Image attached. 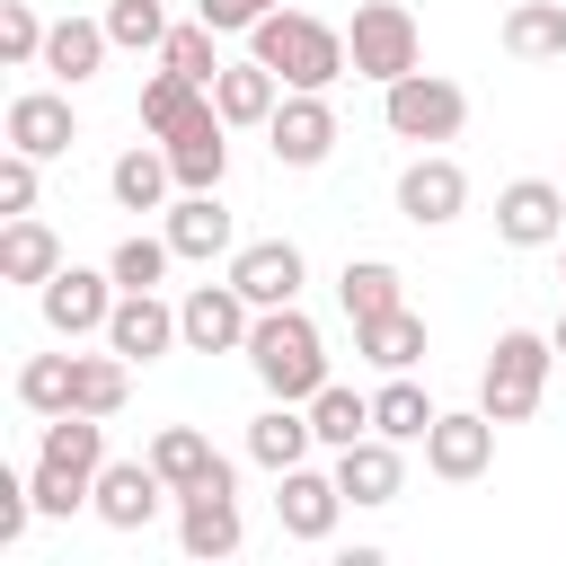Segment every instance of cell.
Returning a JSON list of instances; mask_svg holds the SVG:
<instances>
[{
    "label": "cell",
    "mask_w": 566,
    "mask_h": 566,
    "mask_svg": "<svg viewBox=\"0 0 566 566\" xmlns=\"http://www.w3.org/2000/svg\"><path fill=\"white\" fill-rule=\"evenodd\" d=\"M195 115H212V88H203V80H186V71H168V62H159V71H150V80H142V133H159V142H168V133H186V124H195Z\"/></svg>",
    "instance_id": "cell-25"
},
{
    "label": "cell",
    "mask_w": 566,
    "mask_h": 566,
    "mask_svg": "<svg viewBox=\"0 0 566 566\" xmlns=\"http://www.w3.org/2000/svg\"><path fill=\"white\" fill-rule=\"evenodd\" d=\"M336 486H345V504H398V495H407V460H398V442H389V433L345 442V451H336Z\"/></svg>",
    "instance_id": "cell-19"
},
{
    "label": "cell",
    "mask_w": 566,
    "mask_h": 566,
    "mask_svg": "<svg viewBox=\"0 0 566 566\" xmlns=\"http://www.w3.org/2000/svg\"><path fill=\"white\" fill-rule=\"evenodd\" d=\"M265 9H283V0H195V18H203V27H221V35H248Z\"/></svg>",
    "instance_id": "cell-42"
},
{
    "label": "cell",
    "mask_w": 566,
    "mask_h": 566,
    "mask_svg": "<svg viewBox=\"0 0 566 566\" xmlns=\"http://www.w3.org/2000/svg\"><path fill=\"white\" fill-rule=\"evenodd\" d=\"M265 142H274L283 168H318V159L336 150V106H327V88H292V97L265 115Z\"/></svg>",
    "instance_id": "cell-11"
},
{
    "label": "cell",
    "mask_w": 566,
    "mask_h": 566,
    "mask_svg": "<svg viewBox=\"0 0 566 566\" xmlns=\"http://www.w3.org/2000/svg\"><path fill=\"white\" fill-rule=\"evenodd\" d=\"M495 239H504V248H557V239H566V186L513 177V186L495 195Z\"/></svg>",
    "instance_id": "cell-13"
},
{
    "label": "cell",
    "mask_w": 566,
    "mask_h": 566,
    "mask_svg": "<svg viewBox=\"0 0 566 566\" xmlns=\"http://www.w3.org/2000/svg\"><path fill=\"white\" fill-rule=\"evenodd\" d=\"M150 469L168 478V495L230 478V460H221V451H212V433H195V424H159V433H150Z\"/></svg>",
    "instance_id": "cell-21"
},
{
    "label": "cell",
    "mask_w": 566,
    "mask_h": 566,
    "mask_svg": "<svg viewBox=\"0 0 566 566\" xmlns=\"http://www.w3.org/2000/svg\"><path fill=\"white\" fill-rule=\"evenodd\" d=\"M177 327H186V354H248V327H256V301L239 283H195L177 301Z\"/></svg>",
    "instance_id": "cell-8"
},
{
    "label": "cell",
    "mask_w": 566,
    "mask_h": 566,
    "mask_svg": "<svg viewBox=\"0 0 566 566\" xmlns=\"http://www.w3.org/2000/svg\"><path fill=\"white\" fill-rule=\"evenodd\" d=\"M44 35H53V27H44L27 0H0V62H9V71H35V62H44Z\"/></svg>",
    "instance_id": "cell-38"
},
{
    "label": "cell",
    "mask_w": 566,
    "mask_h": 566,
    "mask_svg": "<svg viewBox=\"0 0 566 566\" xmlns=\"http://www.w3.org/2000/svg\"><path fill=\"white\" fill-rule=\"evenodd\" d=\"M168 186H177V168H168V150H124L115 168H106V195L124 203V212H168Z\"/></svg>",
    "instance_id": "cell-29"
},
{
    "label": "cell",
    "mask_w": 566,
    "mask_h": 566,
    "mask_svg": "<svg viewBox=\"0 0 566 566\" xmlns=\"http://www.w3.org/2000/svg\"><path fill=\"white\" fill-rule=\"evenodd\" d=\"M71 142H80V115H71V97H53V88H18V97H9V150L62 159Z\"/></svg>",
    "instance_id": "cell-20"
},
{
    "label": "cell",
    "mask_w": 566,
    "mask_h": 566,
    "mask_svg": "<svg viewBox=\"0 0 566 566\" xmlns=\"http://www.w3.org/2000/svg\"><path fill=\"white\" fill-rule=\"evenodd\" d=\"M35 168H44L35 150H9L0 159V212H35Z\"/></svg>",
    "instance_id": "cell-41"
},
{
    "label": "cell",
    "mask_w": 566,
    "mask_h": 566,
    "mask_svg": "<svg viewBox=\"0 0 566 566\" xmlns=\"http://www.w3.org/2000/svg\"><path fill=\"white\" fill-rule=\"evenodd\" d=\"M239 478H212V486H186L177 495V548L186 557H239Z\"/></svg>",
    "instance_id": "cell-10"
},
{
    "label": "cell",
    "mask_w": 566,
    "mask_h": 566,
    "mask_svg": "<svg viewBox=\"0 0 566 566\" xmlns=\"http://www.w3.org/2000/svg\"><path fill=\"white\" fill-rule=\"evenodd\" d=\"M115 301H124V283H115V274H97V265H62L53 283H35V310H44V327H53V336H106Z\"/></svg>",
    "instance_id": "cell-7"
},
{
    "label": "cell",
    "mask_w": 566,
    "mask_h": 566,
    "mask_svg": "<svg viewBox=\"0 0 566 566\" xmlns=\"http://www.w3.org/2000/svg\"><path fill=\"white\" fill-rule=\"evenodd\" d=\"M248 53H256L283 88H336V80L354 71L345 35H336L327 18H310V9H265V18L248 27Z\"/></svg>",
    "instance_id": "cell-1"
},
{
    "label": "cell",
    "mask_w": 566,
    "mask_h": 566,
    "mask_svg": "<svg viewBox=\"0 0 566 566\" xmlns=\"http://www.w3.org/2000/svg\"><path fill=\"white\" fill-rule=\"evenodd\" d=\"M71 363H80V354H27V363H18V407L71 416Z\"/></svg>",
    "instance_id": "cell-35"
},
{
    "label": "cell",
    "mask_w": 566,
    "mask_h": 566,
    "mask_svg": "<svg viewBox=\"0 0 566 566\" xmlns=\"http://www.w3.org/2000/svg\"><path fill=\"white\" fill-rule=\"evenodd\" d=\"M168 248H177L186 265H212V256L239 248V221L221 212V186H186V195L168 203Z\"/></svg>",
    "instance_id": "cell-15"
},
{
    "label": "cell",
    "mask_w": 566,
    "mask_h": 566,
    "mask_svg": "<svg viewBox=\"0 0 566 566\" xmlns=\"http://www.w3.org/2000/svg\"><path fill=\"white\" fill-rule=\"evenodd\" d=\"M159 150H168L177 186H221V168H230V124H221V106H212V115H195L186 133H168Z\"/></svg>",
    "instance_id": "cell-26"
},
{
    "label": "cell",
    "mask_w": 566,
    "mask_h": 566,
    "mask_svg": "<svg viewBox=\"0 0 566 566\" xmlns=\"http://www.w3.org/2000/svg\"><path fill=\"white\" fill-rule=\"evenodd\" d=\"M301 248L292 239H248V248H230V283L256 301V310H283V301H301Z\"/></svg>",
    "instance_id": "cell-17"
},
{
    "label": "cell",
    "mask_w": 566,
    "mask_h": 566,
    "mask_svg": "<svg viewBox=\"0 0 566 566\" xmlns=\"http://www.w3.org/2000/svg\"><path fill=\"white\" fill-rule=\"evenodd\" d=\"M106 345H115L124 363H159L168 345H186V327H177V310H168L159 292H124L115 318H106Z\"/></svg>",
    "instance_id": "cell-18"
},
{
    "label": "cell",
    "mask_w": 566,
    "mask_h": 566,
    "mask_svg": "<svg viewBox=\"0 0 566 566\" xmlns=\"http://www.w3.org/2000/svg\"><path fill=\"white\" fill-rule=\"evenodd\" d=\"M345 53H354V80H407V71H424V27H416V9L407 0H363L354 9V27H345Z\"/></svg>",
    "instance_id": "cell-5"
},
{
    "label": "cell",
    "mask_w": 566,
    "mask_h": 566,
    "mask_svg": "<svg viewBox=\"0 0 566 566\" xmlns=\"http://www.w3.org/2000/svg\"><path fill=\"white\" fill-rule=\"evenodd\" d=\"M168 504V478L150 469V451L142 460H106L97 469V495H88V513L106 522V531H150V513Z\"/></svg>",
    "instance_id": "cell-12"
},
{
    "label": "cell",
    "mask_w": 566,
    "mask_h": 566,
    "mask_svg": "<svg viewBox=\"0 0 566 566\" xmlns=\"http://www.w3.org/2000/svg\"><path fill=\"white\" fill-rule=\"evenodd\" d=\"M106 35H115L124 53H159V44H168V9H159V0H106Z\"/></svg>",
    "instance_id": "cell-37"
},
{
    "label": "cell",
    "mask_w": 566,
    "mask_h": 566,
    "mask_svg": "<svg viewBox=\"0 0 566 566\" xmlns=\"http://www.w3.org/2000/svg\"><path fill=\"white\" fill-rule=\"evenodd\" d=\"M168 265H177V248H168V230H159V239H142V230H133V239H124V248L106 256V274H115L124 292H159V274H168Z\"/></svg>",
    "instance_id": "cell-36"
},
{
    "label": "cell",
    "mask_w": 566,
    "mask_h": 566,
    "mask_svg": "<svg viewBox=\"0 0 566 566\" xmlns=\"http://www.w3.org/2000/svg\"><path fill=\"white\" fill-rule=\"evenodd\" d=\"M35 513H44V504H35V478H9V469H0V548H18Z\"/></svg>",
    "instance_id": "cell-40"
},
{
    "label": "cell",
    "mask_w": 566,
    "mask_h": 566,
    "mask_svg": "<svg viewBox=\"0 0 566 566\" xmlns=\"http://www.w3.org/2000/svg\"><path fill=\"white\" fill-rule=\"evenodd\" d=\"M548 345H557V363H566V310H557V327H548Z\"/></svg>",
    "instance_id": "cell-43"
},
{
    "label": "cell",
    "mask_w": 566,
    "mask_h": 566,
    "mask_svg": "<svg viewBox=\"0 0 566 566\" xmlns=\"http://www.w3.org/2000/svg\"><path fill=\"white\" fill-rule=\"evenodd\" d=\"M212 35H221V27H203V18H195V27H168V44H159V62L212 88V71H221V53H212Z\"/></svg>",
    "instance_id": "cell-39"
},
{
    "label": "cell",
    "mask_w": 566,
    "mask_h": 566,
    "mask_svg": "<svg viewBox=\"0 0 566 566\" xmlns=\"http://www.w3.org/2000/svg\"><path fill=\"white\" fill-rule=\"evenodd\" d=\"M398 212H407L416 230L460 221V212H469V177H460V159H442V150L407 159V168H398Z\"/></svg>",
    "instance_id": "cell-14"
},
{
    "label": "cell",
    "mask_w": 566,
    "mask_h": 566,
    "mask_svg": "<svg viewBox=\"0 0 566 566\" xmlns=\"http://www.w3.org/2000/svg\"><path fill=\"white\" fill-rule=\"evenodd\" d=\"M486 460H495V416H486V407H451V416H433V433H424V469H433L442 486L486 478Z\"/></svg>",
    "instance_id": "cell-9"
},
{
    "label": "cell",
    "mask_w": 566,
    "mask_h": 566,
    "mask_svg": "<svg viewBox=\"0 0 566 566\" xmlns=\"http://www.w3.org/2000/svg\"><path fill=\"white\" fill-rule=\"evenodd\" d=\"M71 256H62V239L35 221V212H9V230H0V274L9 283H53Z\"/></svg>",
    "instance_id": "cell-27"
},
{
    "label": "cell",
    "mask_w": 566,
    "mask_h": 566,
    "mask_svg": "<svg viewBox=\"0 0 566 566\" xmlns=\"http://www.w3.org/2000/svg\"><path fill=\"white\" fill-rule=\"evenodd\" d=\"M407 274L389 265V256H345V274H336V301H345V318L363 327V318H380V310H398L407 292H398Z\"/></svg>",
    "instance_id": "cell-30"
},
{
    "label": "cell",
    "mask_w": 566,
    "mask_h": 566,
    "mask_svg": "<svg viewBox=\"0 0 566 566\" xmlns=\"http://www.w3.org/2000/svg\"><path fill=\"white\" fill-rule=\"evenodd\" d=\"M354 354H363V363H380V371H416V363H424V318L398 301V310H380V318H363V327H354Z\"/></svg>",
    "instance_id": "cell-28"
},
{
    "label": "cell",
    "mask_w": 566,
    "mask_h": 566,
    "mask_svg": "<svg viewBox=\"0 0 566 566\" xmlns=\"http://www.w3.org/2000/svg\"><path fill=\"white\" fill-rule=\"evenodd\" d=\"M212 106H221L230 133H239V124H265V115L283 106V80H274L256 53H248V62H221V71H212Z\"/></svg>",
    "instance_id": "cell-23"
},
{
    "label": "cell",
    "mask_w": 566,
    "mask_h": 566,
    "mask_svg": "<svg viewBox=\"0 0 566 566\" xmlns=\"http://www.w3.org/2000/svg\"><path fill=\"white\" fill-rule=\"evenodd\" d=\"M504 53L513 62H557L566 53V9L557 0H513L504 9Z\"/></svg>",
    "instance_id": "cell-32"
},
{
    "label": "cell",
    "mask_w": 566,
    "mask_h": 566,
    "mask_svg": "<svg viewBox=\"0 0 566 566\" xmlns=\"http://www.w3.org/2000/svg\"><path fill=\"white\" fill-rule=\"evenodd\" d=\"M310 433H318L327 451L363 442V433H371V398H363V389H345V380H327V389L310 398Z\"/></svg>",
    "instance_id": "cell-34"
},
{
    "label": "cell",
    "mask_w": 566,
    "mask_h": 566,
    "mask_svg": "<svg viewBox=\"0 0 566 566\" xmlns=\"http://www.w3.org/2000/svg\"><path fill=\"white\" fill-rule=\"evenodd\" d=\"M310 442H318V433H310V407H301V398H274V407L248 424V460H256V469H274V478H283V469H301V460H310Z\"/></svg>",
    "instance_id": "cell-24"
},
{
    "label": "cell",
    "mask_w": 566,
    "mask_h": 566,
    "mask_svg": "<svg viewBox=\"0 0 566 566\" xmlns=\"http://www.w3.org/2000/svg\"><path fill=\"white\" fill-rule=\"evenodd\" d=\"M380 124H389L398 142H451V133L469 124V97H460V80H442V71H407V80L380 88Z\"/></svg>",
    "instance_id": "cell-6"
},
{
    "label": "cell",
    "mask_w": 566,
    "mask_h": 566,
    "mask_svg": "<svg viewBox=\"0 0 566 566\" xmlns=\"http://www.w3.org/2000/svg\"><path fill=\"white\" fill-rule=\"evenodd\" d=\"M548 371H557V345H548V336H531V327H504V336H495V354H486L478 407H486L495 424H522V416H539Z\"/></svg>",
    "instance_id": "cell-4"
},
{
    "label": "cell",
    "mask_w": 566,
    "mask_h": 566,
    "mask_svg": "<svg viewBox=\"0 0 566 566\" xmlns=\"http://www.w3.org/2000/svg\"><path fill=\"white\" fill-rule=\"evenodd\" d=\"M433 416H442V407H433L407 371H389V380L371 389V433H389V442H424V433H433Z\"/></svg>",
    "instance_id": "cell-31"
},
{
    "label": "cell",
    "mask_w": 566,
    "mask_h": 566,
    "mask_svg": "<svg viewBox=\"0 0 566 566\" xmlns=\"http://www.w3.org/2000/svg\"><path fill=\"white\" fill-rule=\"evenodd\" d=\"M124 398H133V363H124L115 345H106V354H80V363H71V407H80V416H115Z\"/></svg>",
    "instance_id": "cell-33"
},
{
    "label": "cell",
    "mask_w": 566,
    "mask_h": 566,
    "mask_svg": "<svg viewBox=\"0 0 566 566\" xmlns=\"http://www.w3.org/2000/svg\"><path fill=\"white\" fill-rule=\"evenodd\" d=\"M115 53V35H106V18H53V35H44V62L35 71H53L62 88H80V80H97V62Z\"/></svg>",
    "instance_id": "cell-22"
},
{
    "label": "cell",
    "mask_w": 566,
    "mask_h": 566,
    "mask_svg": "<svg viewBox=\"0 0 566 566\" xmlns=\"http://www.w3.org/2000/svg\"><path fill=\"white\" fill-rule=\"evenodd\" d=\"M97 469H106V416H44V442H35V504L44 513H80L97 495Z\"/></svg>",
    "instance_id": "cell-3"
},
{
    "label": "cell",
    "mask_w": 566,
    "mask_h": 566,
    "mask_svg": "<svg viewBox=\"0 0 566 566\" xmlns=\"http://www.w3.org/2000/svg\"><path fill=\"white\" fill-rule=\"evenodd\" d=\"M336 513H345L336 469L318 478V469L301 460V469H283V478H274V522H283V539H327V531H336Z\"/></svg>",
    "instance_id": "cell-16"
},
{
    "label": "cell",
    "mask_w": 566,
    "mask_h": 566,
    "mask_svg": "<svg viewBox=\"0 0 566 566\" xmlns=\"http://www.w3.org/2000/svg\"><path fill=\"white\" fill-rule=\"evenodd\" d=\"M248 371L274 389V398H318L327 389V336H318V318L301 310V301H283V310H256V327H248Z\"/></svg>",
    "instance_id": "cell-2"
}]
</instances>
